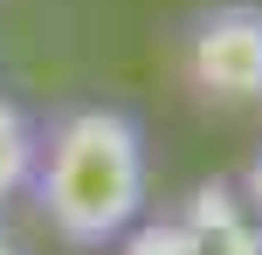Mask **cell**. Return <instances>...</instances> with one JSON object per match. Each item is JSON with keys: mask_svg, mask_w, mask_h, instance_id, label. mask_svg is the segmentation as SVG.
<instances>
[{"mask_svg": "<svg viewBox=\"0 0 262 255\" xmlns=\"http://www.w3.org/2000/svg\"><path fill=\"white\" fill-rule=\"evenodd\" d=\"M41 221L69 248H111L152 207V152L145 124L124 104H62L35 124V173H28Z\"/></svg>", "mask_w": 262, "mask_h": 255, "instance_id": "cell-1", "label": "cell"}, {"mask_svg": "<svg viewBox=\"0 0 262 255\" xmlns=\"http://www.w3.org/2000/svg\"><path fill=\"white\" fill-rule=\"evenodd\" d=\"M180 83L207 110H255L262 97V7L255 0H207L172 35Z\"/></svg>", "mask_w": 262, "mask_h": 255, "instance_id": "cell-2", "label": "cell"}, {"mask_svg": "<svg viewBox=\"0 0 262 255\" xmlns=\"http://www.w3.org/2000/svg\"><path fill=\"white\" fill-rule=\"evenodd\" d=\"M111 255H262V228L242 187L200 179L172 207H145L138 221L111 242Z\"/></svg>", "mask_w": 262, "mask_h": 255, "instance_id": "cell-3", "label": "cell"}, {"mask_svg": "<svg viewBox=\"0 0 262 255\" xmlns=\"http://www.w3.org/2000/svg\"><path fill=\"white\" fill-rule=\"evenodd\" d=\"M28 173H35V118L14 97H0V207L28 193Z\"/></svg>", "mask_w": 262, "mask_h": 255, "instance_id": "cell-4", "label": "cell"}, {"mask_svg": "<svg viewBox=\"0 0 262 255\" xmlns=\"http://www.w3.org/2000/svg\"><path fill=\"white\" fill-rule=\"evenodd\" d=\"M0 255H28V248H21V235H14L7 221H0Z\"/></svg>", "mask_w": 262, "mask_h": 255, "instance_id": "cell-5", "label": "cell"}]
</instances>
